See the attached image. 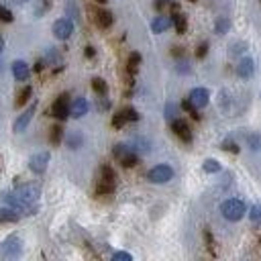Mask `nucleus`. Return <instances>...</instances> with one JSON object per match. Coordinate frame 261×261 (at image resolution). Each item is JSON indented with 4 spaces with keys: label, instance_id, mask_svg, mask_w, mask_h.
Here are the masks:
<instances>
[{
    "label": "nucleus",
    "instance_id": "nucleus-33",
    "mask_svg": "<svg viewBox=\"0 0 261 261\" xmlns=\"http://www.w3.org/2000/svg\"><path fill=\"white\" fill-rule=\"evenodd\" d=\"M182 108H184V111H186V113H190V115H192V116H194V118H200V115H198V108H196L194 104H192V102H190V98H186V100L182 102Z\"/></svg>",
    "mask_w": 261,
    "mask_h": 261
},
{
    "label": "nucleus",
    "instance_id": "nucleus-17",
    "mask_svg": "<svg viewBox=\"0 0 261 261\" xmlns=\"http://www.w3.org/2000/svg\"><path fill=\"white\" fill-rule=\"evenodd\" d=\"M113 12L111 10H96L94 12V23L100 27V29H108L113 25Z\"/></svg>",
    "mask_w": 261,
    "mask_h": 261
},
{
    "label": "nucleus",
    "instance_id": "nucleus-24",
    "mask_svg": "<svg viewBox=\"0 0 261 261\" xmlns=\"http://www.w3.org/2000/svg\"><path fill=\"white\" fill-rule=\"evenodd\" d=\"M31 94H33V90H31V86H25L21 92H19V96H17V100H15V104L17 106H23L27 100L31 98Z\"/></svg>",
    "mask_w": 261,
    "mask_h": 261
},
{
    "label": "nucleus",
    "instance_id": "nucleus-27",
    "mask_svg": "<svg viewBox=\"0 0 261 261\" xmlns=\"http://www.w3.org/2000/svg\"><path fill=\"white\" fill-rule=\"evenodd\" d=\"M204 243H206V247H208V251L212 255H216V243H214V237H212V232L208 229H204Z\"/></svg>",
    "mask_w": 261,
    "mask_h": 261
},
{
    "label": "nucleus",
    "instance_id": "nucleus-7",
    "mask_svg": "<svg viewBox=\"0 0 261 261\" xmlns=\"http://www.w3.org/2000/svg\"><path fill=\"white\" fill-rule=\"evenodd\" d=\"M70 100H67V94H59L58 98H56V102H53V106H51V115L56 116L58 120H65L67 116H70Z\"/></svg>",
    "mask_w": 261,
    "mask_h": 261
},
{
    "label": "nucleus",
    "instance_id": "nucleus-22",
    "mask_svg": "<svg viewBox=\"0 0 261 261\" xmlns=\"http://www.w3.org/2000/svg\"><path fill=\"white\" fill-rule=\"evenodd\" d=\"M139 65H141V56H139V53H131V58H129V61H127V70H129V74L135 76L137 70H139Z\"/></svg>",
    "mask_w": 261,
    "mask_h": 261
},
{
    "label": "nucleus",
    "instance_id": "nucleus-31",
    "mask_svg": "<svg viewBox=\"0 0 261 261\" xmlns=\"http://www.w3.org/2000/svg\"><path fill=\"white\" fill-rule=\"evenodd\" d=\"M249 218H251L253 225H261V204H255L249 210Z\"/></svg>",
    "mask_w": 261,
    "mask_h": 261
},
{
    "label": "nucleus",
    "instance_id": "nucleus-25",
    "mask_svg": "<svg viewBox=\"0 0 261 261\" xmlns=\"http://www.w3.org/2000/svg\"><path fill=\"white\" fill-rule=\"evenodd\" d=\"M61 139H63V129L59 127V125H56L51 129V135H49V141L53 143V145H59L61 143Z\"/></svg>",
    "mask_w": 261,
    "mask_h": 261
},
{
    "label": "nucleus",
    "instance_id": "nucleus-34",
    "mask_svg": "<svg viewBox=\"0 0 261 261\" xmlns=\"http://www.w3.org/2000/svg\"><path fill=\"white\" fill-rule=\"evenodd\" d=\"M33 2H35V15L37 17H41V15H43V12L49 8V0H33Z\"/></svg>",
    "mask_w": 261,
    "mask_h": 261
},
{
    "label": "nucleus",
    "instance_id": "nucleus-26",
    "mask_svg": "<svg viewBox=\"0 0 261 261\" xmlns=\"http://www.w3.org/2000/svg\"><path fill=\"white\" fill-rule=\"evenodd\" d=\"M202 170H204L206 174H216V172H221V163H218L216 159H206L204 166H202Z\"/></svg>",
    "mask_w": 261,
    "mask_h": 261
},
{
    "label": "nucleus",
    "instance_id": "nucleus-28",
    "mask_svg": "<svg viewBox=\"0 0 261 261\" xmlns=\"http://www.w3.org/2000/svg\"><path fill=\"white\" fill-rule=\"evenodd\" d=\"M45 63L47 65H59V56H58V51L53 47H49L47 53H45Z\"/></svg>",
    "mask_w": 261,
    "mask_h": 261
},
{
    "label": "nucleus",
    "instance_id": "nucleus-30",
    "mask_svg": "<svg viewBox=\"0 0 261 261\" xmlns=\"http://www.w3.org/2000/svg\"><path fill=\"white\" fill-rule=\"evenodd\" d=\"M122 116H125L127 118V122H137V120H139V113H137L135 111V108H131V106H127V108H122Z\"/></svg>",
    "mask_w": 261,
    "mask_h": 261
},
{
    "label": "nucleus",
    "instance_id": "nucleus-45",
    "mask_svg": "<svg viewBox=\"0 0 261 261\" xmlns=\"http://www.w3.org/2000/svg\"><path fill=\"white\" fill-rule=\"evenodd\" d=\"M190 2H196V0H190Z\"/></svg>",
    "mask_w": 261,
    "mask_h": 261
},
{
    "label": "nucleus",
    "instance_id": "nucleus-13",
    "mask_svg": "<svg viewBox=\"0 0 261 261\" xmlns=\"http://www.w3.org/2000/svg\"><path fill=\"white\" fill-rule=\"evenodd\" d=\"M188 98H190V102L194 104L196 108H204L206 104H208V100H210V94H208V90H206V88H194V90L190 92Z\"/></svg>",
    "mask_w": 261,
    "mask_h": 261
},
{
    "label": "nucleus",
    "instance_id": "nucleus-43",
    "mask_svg": "<svg viewBox=\"0 0 261 261\" xmlns=\"http://www.w3.org/2000/svg\"><path fill=\"white\" fill-rule=\"evenodd\" d=\"M94 53H96L94 47H86V56H88V58H94Z\"/></svg>",
    "mask_w": 261,
    "mask_h": 261
},
{
    "label": "nucleus",
    "instance_id": "nucleus-11",
    "mask_svg": "<svg viewBox=\"0 0 261 261\" xmlns=\"http://www.w3.org/2000/svg\"><path fill=\"white\" fill-rule=\"evenodd\" d=\"M49 166V153L47 151H41V153H35L31 159H29V170L33 174H43Z\"/></svg>",
    "mask_w": 261,
    "mask_h": 261
},
{
    "label": "nucleus",
    "instance_id": "nucleus-37",
    "mask_svg": "<svg viewBox=\"0 0 261 261\" xmlns=\"http://www.w3.org/2000/svg\"><path fill=\"white\" fill-rule=\"evenodd\" d=\"M0 21H4V23H10L12 21V12L6 6H2V4H0Z\"/></svg>",
    "mask_w": 261,
    "mask_h": 261
},
{
    "label": "nucleus",
    "instance_id": "nucleus-8",
    "mask_svg": "<svg viewBox=\"0 0 261 261\" xmlns=\"http://www.w3.org/2000/svg\"><path fill=\"white\" fill-rule=\"evenodd\" d=\"M74 33V23L72 19H59L53 23V35H56V39L59 41H65V39H70Z\"/></svg>",
    "mask_w": 261,
    "mask_h": 261
},
{
    "label": "nucleus",
    "instance_id": "nucleus-38",
    "mask_svg": "<svg viewBox=\"0 0 261 261\" xmlns=\"http://www.w3.org/2000/svg\"><path fill=\"white\" fill-rule=\"evenodd\" d=\"M223 149H225V151H231V153H239V145H237V143H232L231 139L223 141Z\"/></svg>",
    "mask_w": 261,
    "mask_h": 261
},
{
    "label": "nucleus",
    "instance_id": "nucleus-23",
    "mask_svg": "<svg viewBox=\"0 0 261 261\" xmlns=\"http://www.w3.org/2000/svg\"><path fill=\"white\" fill-rule=\"evenodd\" d=\"M92 88H94V92L98 94V96H104V94H106V90H108L106 82H104L102 78H94V80H92Z\"/></svg>",
    "mask_w": 261,
    "mask_h": 261
},
{
    "label": "nucleus",
    "instance_id": "nucleus-21",
    "mask_svg": "<svg viewBox=\"0 0 261 261\" xmlns=\"http://www.w3.org/2000/svg\"><path fill=\"white\" fill-rule=\"evenodd\" d=\"M65 143L70 149H78V147H82V143H84V137H82L78 131H72L70 135H65Z\"/></svg>",
    "mask_w": 261,
    "mask_h": 261
},
{
    "label": "nucleus",
    "instance_id": "nucleus-16",
    "mask_svg": "<svg viewBox=\"0 0 261 261\" xmlns=\"http://www.w3.org/2000/svg\"><path fill=\"white\" fill-rule=\"evenodd\" d=\"M253 72H255V63H253V59H251V58H243V59L239 61V65H237V74H239V78L249 80V78L253 76Z\"/></svg>",
    "mask_w": 261,
    "mask_h": 261
},
{
    "label": "nucleus",
    "instance_id": "nucleus-39",
    "mask_svg": "<svg viewBox=\"0 0 261 261\" xmlns=\"http://www.w3.org/2000/svg\"><path fill=\"white\" fill-rule=\"evenodd\" d=\"M113 259H115V261H133V255L127 253V251H116V253L113 255Z\"/></svg>",
    "mask_w": 261,
    "mask_h": 261
},
{
    "label": "nucleus",
    "instance_id": "nucleus-6",
    "mask_svg": "<svg viewBox=\"0 0 261 261\" xmlns=\"http://www.w3.org/2000/svg\"><path fill=\"white\" fill-rule=\"evenodd\" d=\"M174 177V170L170 166H166V163H161V166H155V168H151L149 174H147V180L151 184H166L170 182Z\"/></svg>",
    "mask_w": 261,
    "mask_h": 261
},
{
    "label": "nucleus",
    "instance_id": "nucleus-4",
    "mask_svg": "<svg viewBox=\"0 0 261 261\" xmlns=\"http://www.w3.org/2000/svg\"><path fill=\"white\" fill-rule=\"evenodd\" d=\"M21 253H23V241H21V237L10 235V237H6L2 243H0V257L17 259V257H21Z\"/></svg>",
    "mask_w": 261,
    "mask_h": 261
},
{
    "label": "nucleus",
    "instance_id": "nucleus-40",
    "mask_svg": "<svg viewBox=\"0 0 261 261\" xmlns=\"http://www.w3.org/2000/svg\"><path fill=\"white\" fill-rule=\"evenodd\" d=\"M166 116H168V120H174V118H175V104L170 102V104L166 106Z\"/></svg>",
    "mask_w": 261,
    "mask_h": 261
},
{
    "label": "nucleus",
    "instance_id": "nucleus-2",
    "mask_svg": "<svg viewBox=\"0 0 261 261\" xmlns=\"http://www.w3.org/2000/svg\"><path fill=\"white\" fill-rule=\"evenodd\" d=\"M2 200L10 206V208H15L19 214H35L39 210V204L37 202H29L21 198L19 194H15V192H4L2 194Z\"/></svg>",
    "mask_w": 261,
    "mask_h": 261
},
{
    "label": "nucleus",
    "instance_id": "nucleus-18",
    "mask_svg": "<svg viewBox=\"0 0 261 261\" xmlns=\"http://www.w3.org/2000/svg\"><path fill=\"white\" fill-rule=\"evenodd\" d=\"M172 25H174L172 17H166V15H161V17H157V19H155L153 23H151V31H153L155 35H159V33H163V31H168Z\"/></svg>",
    "mask_w": 261,
    "mask_h": 261
},
{
    "label": "nucleus",
    "instance_id": "nucleus-9",
    "mask_svg": "<svg viewBox=\"0 0 261 261\" xmlns=\"http://www.w3.org/2000/svg\"><path fill=\"white\" fill-rule=\"evenodd\" d=\"M172 131H174V135H175L180 141L192 143V129H190V125H188L186 120L174 118V120H172Z\"/></svg>",
    "mask_w": 261,
    "mask_h": 261
},
{
    "label": "nucleus",
    "instance_id": "nucleus-10",
    "mask_svg": "<svg viewBox=\"0 0 261 261\" xmlns=\"http://www.w3.org/2000/svg\"><path fill=\"white\" fill-rule=\"evenodd\" d=\"M35 111H37V102H33L27 111L23 113V115H19L17 116V120H15V125H12V129H15V133H23L27 127H29V122L33 120V116H35Z\"/></svg>",
    "mask_w": 261,
    "mask_h": 261
},
{
    "label": "nucleus",
    "instance_id": "nucleus-1",
    "mask_svg": "<svg viewBox=\"0 0 261 261\" xmlns=\"http://www.w3.org/2000/svg\"><path fill=\"white\" fill-rule=\"evenodd\" d=\"M115 186H116V174L111 166H100V172H98V184H96V194L98 196H108L115 192Z\"/></svg>",
    "mask_w": 261,
    "mask_h": 261
},
{
    "label": "nucleus",
    "instance_id": "nucleus-35",
    "mask_svg": "<svg viewBox=\"0 0 261 261\" xmlns=\"http://www.w3.org/2000/svg\"><path fill=\"white\" fill-rule=\"evenodd\" d=\"M125 125H127V118L122 116V113H116V115L113 116V127H115V129H122Z\"/></svg>",
    "mask_w": 261,
    "mask_h": 261
},
{
    "label": "nucleus",
    "instance_id": "nucleus-19",
    "mask_svg": "<svg viewBox=\"0 0 261 261\" xmlns=\"http://www.w3.org/2000/svg\"><path fill=\"white\" fill-rule=\"evenodd\" d=\"M21 214L15 208H0V225H6V223H19Z\"/></svg>",
    "mask_w": 261,
    "mask_h": 261
},
{
    "label": "nucleus",
    "instance_id": "nucleus-15",
    "mask_svg": "<svg viewBox=\"0 0 261 261\" xmlns=\"http://www.w3.org/2000/svg\"><path fill=\"white\" fill-rule=\"evenodd\" d=\"M70 115L74 118H82L84 115H88V100L82 98V96H78V98H74L72 106H70Z\"/></svg>",
    "mask_w": 261,
    "mask_h": 261
},
{
    "label": "nucleus",
    "instance_id": "nucleus-14",
    "mask_svg": "<svg viewBox=\"0 0 261 261\" xmlns=\"http://www.w3.org/2000/svg\"><path fill=\"white\" fill-rule=\"evenodd\" d=\"M12 76H15V80H17V82H25V80H29V76H31L29 63L23 61V59L15 61V63H12Z\"/></svg>",
    "mask_w": 261,
    "mask_h": 261
},
{
    "label": "nucleus",
    "instance_id": "nucleus-5",
    "mask_svg": "<svg viewBox=\"0 0 261 261\" xmlns=\"http://www.w3.org/2000/svg\"><path fill=\"white\" fill-rule=\"evenodd\" d=\"M113 155H115V159H118L125 168H135L137 161H139V155H137V151H135L133 147H129V145H122V143H118V145L113 147Z\"/></svg>",
    "mask_w": 261,
    "mask_h": 261
},
{
    "label": "nucleus",
    "instance_id": "nucleus-20",
    "mask_svg": "<svg viewBox=\"0 0 261 261\" xmlns=\"http://www.w3.org/2000/svg\"><path fill=\"white\" fill-rule=\"evenodd\" d=\"M172 21H174V27H175V31L180 33V35H184V33H186V29H188V21H186V15H182V12H174Z\"/></svg>",
    "mask_w": 261,
    "mask_h": 261
},
{
    "label": "nucleus",
    "instance_id": "nucleus-42",
    "mask_svg": "<svg viewBox=\"0 0 261 261\" xmlns=\"http://www.w3.org/2000/svg\"><path fill=\"white\" fill-rule=\"evenodd\" d=\"M172 2H174V0H155V8L157 10H163L166 6H172Z\"/></svg>",
    "mask_w": 261,
    "mask_h": 261
},
{
    "label": "nucleus",
    "instance_id": "nucleus-12",
    "mask_svg": "<svg viewBox=\"0 0 261 261\" xmlns=\"http://www.w3.org/2000/svg\"><path fill=\"white\" fill-rule=\"evenodd\" d=\"M15 194H19L21 198H25V200H29V202H37L39 200V186H33V184H19V186H15Z\"/></svg>",
    "mask_w": 261,
    "mask_h": 261
},
{
    "label": "nucleus",
    "instance_id": "nucleus-32",
    "mask_svg": "<svg viewBox=\"0 0 261 261\" xmlns=\"http://www.w3.org/2000/svg\"><path fill=\"white\" fill-rule=\"evenodd\" d=\"M229 27H231V21H229L227 17H221V19L216 21V33H218V35L227 33V31H229Z\"/></svg>",
    "mask_w": 261,
    "mask_h": 261
},
{
    "label": "nucleus",
    "instance_id": "nucleus-44",
    "mask_svg": "<svg viewBox=\"0 0 261 261\" xmlns=\"http://www.w3.org/2000/svg\"><path fill=\"white\" fill-rule=\"evenodd\" d=\"M2 49H4V39L0 37V53H2Z\"/></svg>",
    "mask_w": 261,
    "mask_h": 261
},
{
    "label": "nucleus",
    "instance_id": "nucleus-36",
    "mask_svg": "<svg viewBox=\"0 0 261 261\" xmlns=\"http://www.w3.org/2000/svg\"><path fill=\"white\" fill-rule=\"evenodd\" d=\"M65 12H67V17H70V19H78V6H76L74 0H70V2H67Z\"/></svg>",
    "mask_w": 261,
    "mask_h": 261
},
{
    "label": "nucleus",
    "instance_id": "nucleus-3",
    "mask_svg": "<svg viewBox=\"0 0 261 261\" xmlns=\"http://www.w3.org/2000/svg\"><path fill=\"white\" fill-rule=\"evenodd\" d=\"M221 212H223V216L227 218V221L237 223V221H241V218L247 214V206H245L243 200L231 198V200H225L221 204Z\"/></svg>",
    "mask_w": 261,
    "mask_h": 261
},
{
    "label": "nucleus",
    "instance_id": "nucleus-41",
    "mask_svg": "<svg viewBox=\"0 0 261 261\" xmlns=\"http://www.w3.org/2000/svg\"><path fill=\"white\" fill-rule=\"evenodd\" d=\"M206 51H208V43H200V45H198V51H196V58L202 59V58L206 56Z\"/></svg>",
    "mask_w": 261,
    "mask_h": 261
},
{
    "label": "nucleus",
    "instance_id": "nucleus-29",
    "mask_svg": "<svg viewBox=\"0 0 261 261\" xmlns=\"http://www.w3.org/2000/svg\"><path fill=\"white\" fill-rule=\"evenodd\" d=\"M247 145H249L253 151H261V135L259 133L249 135V137H247Z\"/></svg>",
    "mask_w": 261,
    "mask_h": 261
}]
</instances>
